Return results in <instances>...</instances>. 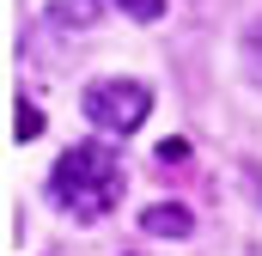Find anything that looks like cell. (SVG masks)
<instances>
[{
	"label": "cell",
	"mask_w": 262,
	"mask_h": 256,
	"mask_svg": "<svg viewBox=\"0 0 262 256\" xmlns=\"http://www.w3.org/2000/svg\"><path fill=\"white\" fill-rule=\"evenodd\" d=\"M49 195L73 220H104L122 201V165H116V153L98 146V140L67 146L61 159H55V171H49Z\"/></svg>",
	"instance_id": "6da1fadb"
},
{
	"label": "cell",
	"mask_w": 262,
	"mask_h": 256,
	"mask_svg": "<svg viewBox=\"0 0 262 256\" xmlns=\"http://www.w3.org/2000/svg\"><path fill=\"white\" fill-rule=\"evenodd\" d=\"M79 110H85V122H98L104 134H134L146 122V110H152V92L140 79H98V86H85Z\"/></svg>",
	"instance_id": "7a4b0ae2"
},
{
	"label": "cell",
	"mask_w": 262,
	"mask_h": 256,
	"mask_svg": "<svg viewBox=\"0 0 262 256\" xmlns=\"http://www.w3.org/2000/svg\"><path fill=\"white\" fill-rule=\"evenodd\" d=\"M140 226H146V232H159V238H189V232H195L189 207H177V201H152V207L140 214Z\"/></svg>",
	"instance_id": "3957f363"
},
{
	"label": "cell",
	"mask_w": 262,
	"mask_h": 256,
	"mask_svg": "<svg viewBox=\"0 0 262 256\" xmlns=\"http://www.w3.org/2000/svg\"><path fill=\"white\" fill-rule=\"evenodd\" d=\"M98 12H104V0H49V18H55V25H67V31L98 25Z\"/></svg>",
	"instance_id": "277c9868"
},
{
	"label": "cell",
	"mask_w": 262,
	"mask_h": 256,
	"mask_svg": "<svg viewBox=\"0 0 262 256\" xmlns=\"http://www.w3.org/2000/svg\"><path fill=\"white\" fill-rule=\"evenodd\" d=\"M244 67H250V79L262 86V18L244 31Z\"/></svg>",
	"instance_id": "5b68a950"
},
{
	"label": "cell",
	"mask_w": 262,
	"mask_h": 256,
	"mask_svg": "<svg viewBox=\"0 0 262 256\" xmlns=\"http://www.w3.org/2000/svg\"><path fill=\"white\" fill-rule=\"evenodd\" d=\"M110 6H122L128 18H140V25H159V18H165V0H110Z\"/></svg>",
	"instance_id": "8992f818"
},
{
	"label": "cell",
	"mask_w": 262,
	"mask_h": 256,
	"mask_svg": "<svg viewBox=\"0 0 262 256\" xmlns=\"http://www.w3.org/2000/svg\"><path fill=\"white\" fill-rule=\"evenodd\" d=\"M12 134H18V140H37V134H43V116H37V104H18V110H12Z\"/></svg>",
	"instance_id": "52a82bcc"
}]
</instances>
